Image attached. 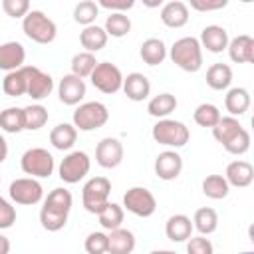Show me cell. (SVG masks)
<instances>
[{"mask_svg": "<svg viewBox=\"0 0 254 254\" xmlns=\"http://www.w3.org/2000/svg\"><path fill=\"white\" fill-rule=\"evenodd\" d=\"M73 196L67 189H54L48 198L44 200V206L40 210V222L48 232H58L65 226L67 214L71 210Z\"/></svg>", "mask_w": 254, "mask_h": 254, "instance_id": "cell-1", "label": "cell"}, {"mask_svg": "<svg viewBox=\"0 0 254 254\" xmlns=\"http://www.w3.org/2000/svg\"><path fill=\"white\" fill-rule=\"evenodd\" d=\"M171 60L175 65H179L183 71L194 73L202 67V48L198 44L196 38L192 36H185L179 38L173 46H171Z\"/></svg>", "mask_w": 254, "mask_h": 254, "instance_id": "cell-2", "label": "cell"}, {"mask_svg": "<svg viewBox=\"0 0 254 254\" xmlns=\"http://www.w3.org/2000/svg\"><path fill=\"white\" fill-rule=\"evenodd\" d=\"M22 30L36 44H52L58 36L54 20L48 18L42 10H30L22 20Z\"/></svg>", "mask_w": 254, "mask_h": 254, "instance_id": "cell-3", "label": "cell"}, {"mask_svg": "<svg viewBox=\"0 0 254 254\" xmlns=\"http://www.w3.org/2000/svg\"><path fill=\"white\" fill-rule=\"evenodd\" d=\"M109 192H111V183L105 177H91L81 190V200L83 208L91 214H99L105 204L109 202Z\"/></svg>", "mask_w": 254, "mask_h": 254, "instance_id": "cell-4", "label": "cell"}, {"mask_svg": "<svg viewBox=\"0 0 254 254\" xmlns=\"http://www.w3.org/2000/svg\"><path fill=\"white\" fill-rule=\"evenodd\" d=\"M109 119V111L101 101H87L81 103L73 111V127L79 131H95L103 127Z\"/></svg>", "mask_w": 254, "mask_h": 254, "instance_id": "cell-5", "label": "cell"}, {"mask_svg": "<svg viewBox=\"0 0 254 254\" xmlns=\"http://www.w3.org/2000/svg\"><path fill=\"white\" fill-rule=\"evenodd\" d=\"M151 135L159 145H167V147H183L189 143L190 137L189 127L175 119H159L153 125Z\"/></svg>", "mask_w": 254, "mask_h": 254, "instance_id": "cell-6", "label": "cell"}, {"mask_svg": "<svg viewBox=\"0 0 254 254\" xmlns=\"http://www.w3.org/2000/svg\"><path fill=\"white\" fill-rule=\"evenodd\" d=\"M20 167L26 175H30L32 179L38 177V179H46L54 173V157L52 153H48L46 149L42 147H34V149H28L22 159H20Z\"/></svg>", "mask_w": 254, "mask_h": 254, "instance_id": "cell-7", "label": "cell"}, {"mask_svg": "<svg viewBox=\"0 0 254 254\" xmlns=\"http://www.w3.org/2000/svg\"><path fill=\"white\" fill-rule=\"evenodd\" d=\"M89 77H91L93 87L99 89L101 93H117L123 85V73L111 62H97Z\"/></svg>", "mask_w": 254, "mask_h": 254, "instance_id": "cell-8", "label": "cell"}, {"mask_svg": "<svg viewBox=\"0 0 254 254\" xmlns=\"http://www.w3.org/2000/svg\"><path fill=\"white\" fill-rule=\"evenodd\" d=\"M89 167H91V161H89L87 153L71 151L60 163V179L67 185H75L89 173Z\"/></svg>", "mask_w": 254, "mask_h": 254, "instance_id": "cell-9", "label": "cell"}, {"mask_svg": "<svg viewBox=\"0 0 254 254\" xmlns=\"http://www.w3.org/2000/svg\"><path fill=\"white\" fill-rule=\"evenodd\" d=\"M123 206L141 218L151 216L157 210V200L153 196V192L145 187H131L125 194H123Z\"/></svg>", "mask_w": 254, "mask_h": 254, "instance_id": "cell-10", "label": "cell"}, {"mask_svg": "<svg viewBox=\"0 0 254 254\" xmlns=\"http://www.w3.org/2000/svg\"><path fill=\"white\" fill-rule=\"evenodd\" d=\"M8 194L18 204H38L44 196V189L36 179L24 177V179H16L10 183Z\"/></svg>", "mask_w": 254, "mask_h": 254, "instance_id": "cell-11", "label": "cell"}, {"mask_svg": "<svg viewBox=\"0 0 254 254\" xmlns=\"http://www.w3.org/2000/svg\"><path fill=\"white\" fill-rule=\"evenodd\" d=\"M26 69V79H28V87H26V95H30L32 99L40 101L44 97H48L54 89V79L50 73L42 71L36 65H24Z\"/></svg>", "mask_w": 254, "mask_h": 254, "instance_id": "cell-12", "label": "cell"}, {"mask_svg": "<svg viewBox=\"0 0 254 254\" xmlns=\"http://www.w3.org/2000/svg\"><path fill=\"white\" fill-rule=\"evenodd\" d=\"M95 161L103 169H115L123 161V145L115 137H105L95 147Z\"/></svg>", "mask_w": 254, "mask_h": 254, "instance_id": "cell-13", "label": "cell"}, {"mask_svg": "<svg viewBox=\"0 0 254 254\" xmlns=\"http://www.w3.org/2000/svg\"><path fill=\"white\" fill-rule=\"evenodd\" d=\"M58 95L64 105H77L85 97V81L73 73H67L60 79Z\"/></svg>", "mask_w": 254, "mask_h": 254, "instance_id": "cell-14", "label": "cell"}, {"mask_svg": "<svg viewBox=\"0 0 254 254\" xmlns=\"http://www.w3.org/2000/svg\"><path fill=\"white\" fill-rule=\"evenodd\" d=\"M183 171V157L177 151H163L155 159V175L161 181H173Z\"/></svg>", "mask_w": 254, "mask_h": 254, "instance_id": "cell-15", "label": "cell"}, {"mask_svg": "<svg viewBox=\"0 0 254 254\" xmlns=\"http://www.w3.org/2000/svg\"><path fill=\"white\" fill-rule=\"evenodd\" d=\"M224 179H226L228 187L244 189V187H250L252 185V181H254V169H252V165L248 161L236 159V161L228 163L226 173H224Z\"/></svg>", "mask_w": 254, "mask_h": 254, "instance_id": "cell-16", "label": "cell"}, {"mask_svg": "<svg viewBox=\"0 0 254 254\" xmlns=\"http://www.w3.org/2000/svg\"><path fill=\"white\" fill-rule=\"evenodd\" d=\"M26 50L20 42H4L0 44V69L4 71H16L24 67Z\"/></svg>", "mask_w": 254, "mask_h": 254, "instance_id": "cell-17", "label": "cell"}, {"mask_svg": "<svg viewBox=\"0 0 254 254\" xmlns=\"http://www.w3.org/2000/svg\"><path fill=\"white\" fill-rule=\"evenodd\" d=\"M228 32L222 28V26H216V24H210V26H204L202 32H200V48H206L208 52L212 54H220L222 50L228 48Z\"/></svg>", "mask_w": 254, "mask_h": 254, "instance_id": "cell-18", "label": "cell"}, {"mask_svg": "<svg viewBox=\"0 0 254 254\" xmlns=\"http://www.w3.org/2000/svg\"><path fill=\"white\" fill-rule=\"evenodd\" d=\"M228 56L236 64H252L254 62V40L248 34H240L228 42Z\"/></svg>", "mask_w": 254, "mask_h": 254, "instance_id": "cell-19", "label": "cell"}, {"mask_svg": "<svg viewBox=\"0 0 254 254\" xmlns=\"http://www.w3.org/2000/svg\"><path fill=\"white\" fill-rule=\"evenodd\" d=\"M161 22L167 28H183L189 22V6L181 0H171L161 8Z\"/></svg>", "mask_w": 254, "mask_h": 254, "instance_id": "cell-20", "label": "cell"}, {"mask_svg": "<svg viewBox=\"0 0 254 254\" xmlns=\"http://www.w3.org/2000/svg\"><path fill=\"white\" fill-rule=\"evenodd\" d=\"M121 87H123L125 95L131 101H143L151 93V81L143 73H139V71H133L127 77H123V85Z\"/></svg>", "mask_w": 254, "mask_h": 254, "instance_id": "cell-21", "label": "cell"}, {"mask_svg": "<svg viewBox=\"0 0 254 254\" xmlns=\"http://www.w3.org/2000/svg\"><path fill=\"white\" fill-rule=\"evenodd\" d=\"M135 250V234L127 228H115L107 234L109 254H131Z\"/></svg>", "mask_w": 254, "mask_h": 254, "instance_id": "cell-22", "label": "cell"}, {"mask_svg": "<svg viewBox=\"0 0 254 254\" xmlns=\"http://www.w3.org/2000/svg\"><path fill=\"white\" fill-rule=\"evenodd\" d=\"M165 234L173 242H185L192 234V222L187 214H173L165 224Z\"/></svg>", "mask_w": 254, "mask_h": 254, "instance_id": "cell-23", "label": "cell"}, {"mask_svg": "<svg viewBox=\"0 0 254 254\" xmlns=\"http://www.w3.org/2000/svg\"><path fill=\"white\" fill-rule=\"evenodd\" d=\"M139 56H141V60H143L147 65H159V64H163L165 58H167V46H165V42L159 40V38H147V40L141 44Z\"/></svg>", "mask_w": 254, "mask_h": 254, "instance_id": "cell-24", "label": "cell"}, {"mask_svg": "<svg viewBox=\"0 0 254 254\" xmlns=\"http://www.w3.org/2000/svg\"><path fill=\"white\" fill-rule=\"evenodd\" d=\"M224 105H226V111L230 113V117H240L248 111L250 107V93L246 87H232L228 89L226 97H224Z\"/></svg>", "mask_w": 254, "mask_h": 254, "instance_id": "cell-25", "label": "cell"}, {"mask_svg": "<svg viewBox=\"0 0 254 254\" xmlns=\"http://www.w3.org/2000/svg\"><path fill=\"white\" fill-rule=\"evenodd\" d=\"M77 139V129L71 123H60L50 131V143L58 151H67L75 145Z\"/></svg>", "mask_w": 254, "mask_h": 254, "instance_id": "cell-26", "label": "cell"}, {"mask_svg": "<svg viewBox=\"0 0 254 254\" xmlns=\"http://www.w3.org/2000/svg\"><path fill=\"white\" fill-rule=\"evenodd\" d=\"M79 44H81V46L85 48V52H89V54L99 52V50H103L105 44H107V34H105V30H103L101 26H95V24L85 26L83 32L79 34Z\"/></svg>", "mask_w": 254, "mask_h": 254, "instance_id": "cell-27", "label": "cell"}, {"mask_svg": "<svg viewBox=\"0 0 254 254\" xmlns=\"http://www.w3.org/2000/svg\"><path fill=\"white\" fill-rule=\"evenodd\" d=\"M232 81V69L226 64H212L206 69V85L214 91H222Z\"/></svg>", "mask_w": 254, "mask_h": 254, "instance_id": "cell-28", "label": "cell"}, {"mask_svg": "<svg viewBox=\"0 0 254 254\" xmlns=\"http://www.w3.org/2000/svg\"><path fill=\"white\" fill-rule=\"evenodd\" d=\"M175 109H177V97L173 93H159L147 103L149 115L157 119H167V115H171Z\"/></svg>", "mask_w": 254, "mask_h": 254, "instance_id": "cell-29", "label": "cell"}, {"mask_svg": "<svg viewBox=\"0 0 254 254\" xmlns=\"http://www.w3.org/2000/svg\"><path fill=\"white\" fill-rule=\"evenodd\" d=\"M192 228H196L200 232V236L212 234L218 228V214H216V210L210 208V206L198 208L194 212V218H192Z\"/></svg>", "mask_w": 254, "mask_h": 254, "instance_id": "cell-30", "label": "cell"}, {"mask_svg": "<svg viewBox=\"0 0 254 254\" xmlns=\"http://www.w3.org/2000/svg\"><path fill=\"white\" fill-rule=\"evenodd\" d=\"M26 87H28V79H26V69L24 67H20L16 71H8L4 81H2V89L10 97L26 95Z\"/></svg>", "mask_w": 254, "mask_h": 254, "instance_id": "cell-31", "label": "cell"}, {"mask_svg": "<svg viewBox=\"0 0 254 254\" xmlns=\"http://www.w3.org/2000/svg\"><path fill=\"white\" fill-rule=\"evenodd\" d=\"M240 129H242V125L238 123L236 117H220L218 123L212 127V137H214L220 145H224V143H228Z\"/></svg>", "mask_w": 254, "mask_h": 254, "instance_id": "cell-32", "label": "cell"}, {"mask_svg": "<svg viewBox=\"0 0 254 254\" xmlns=\"http://www.w3.org/2000/svg\"><path fill=\"white\" fill-rule=\"evenodd\" d=\"M0 129L6 133H20L24 129V109L6 107L0 111Z\"/></svg>", "mask_w": 254, "mask_h": 254, "instance_id": "cell-33", "label": "cell"}, {"mask_svg": "<svg viewBox=\"0 0 254 254\" xmlns=\"http://www.w3.org/2000/svg\"><path fill=\"white\" fill-rule=\"evenodd\" d=\"M105 34L107 36H113V38H123L129 34L131 30V20L129 16H125L123 12H111L105 20Z\"/></svg>", "mask_w": 254, "mask_h": 254, "instance_id": "cell-34", "label": "cell"}, {"mask_svg": "<svg viewBox=\"0 0 254 254\" xmlns=\"http://www.w3.org/2000/svg\"><path fill=\"white\" fill-rule=\"evenodd\" d=\"M48 109L40 103L24 107V129L28 131H38L48 123Z\"/></svg>", "mask_w": 254, "mask_h": 254, "instance_id": "cell-35", "label": "cell"}, {"mask_svg": "<svg viewBox=\"0 0 254 254\" xmlns=\"http://www.w3.org/2000/svg\"><path fill=\"white\" fill-rule=\"evenodd\" d=\"M228 190H230V187L222 175H208L202 181V192H204V196H208L212 200L224 198L228 194Z\"/></svg>", "mask_w": 254, "mask_h": 254, "instance_id": "cell-36", "label": "cell"}, {"mask_svg": "<svg viewBox=\"0 0 254 254\" xmlns=\"http://www.w3.org/2000/svg\"><path fill=\"white\" fill-rule=\"evenodd\" d=\"M97 216H99V224H101L105 230L111 232V230H115V228H121V222H123L125 212H123V208H121L119 204L107 202L105 208H103Z\"/></svg>", "mask_w": 254, "mask_h": 254, "instance_id": "cell-37", "label": "cell"}, {"mask_svg": "<svg viewBox=\"0 0 254 254\" xmlns=\"http://www.w3.org/2000/svg\"><path fill=\"white\" fill-rule=\"evenodd\" d=\"M97 62H95V56L89 54V52H79L71 58V73L77 75V77H87L91 75V71L95 69Z\"/></svg>", "mask_w": 254, "mask_h": 254, "instance_id": "cell-38", "label": "cell"}, {"mask_svg": "<svg viewBox=\"0 0 254 254\" xmlns=\"http://www.w3.org/2000/svg\"><path fill=\"white\" fill-rule=\"evenodd\" d=\"M99 14V6L93 0H81L73 8V20L81 26H91Z\"/></svg>", "mask_w": 254, "mask_h": 254, "instance_id": "cell-39", "label": "cell"}, {"mask_svg": "<svg viewBox=\"0 0 254 254\" xmlns=\"http://www.w3.org/2000/svg\"><path fill=\"white\" fill-rule=\"evenodd\" d=\"M192 117H194L196 125H200V127H210V129H212V127L218 123V119H220L222 115H220V111H218L216 105H212V103H200V105L194 109Z\"/></svg>", "mask_w": 254, "mask_h": 254, "instance_id": "cell-40", "label": "cell"}, {"mask_svg": "<svg viewBox=\"0 0 254 254\" xmlns=\"http://www.w3.org/2000/svg\"><path fill=\"white\" fill-rule=\"evenodd\" d=\"M222 147H224L228 153H232V155H244V153L250 149V133L242 127V129H240L228 143H224Z\"/></svg>", "mask_w": 254, "mask_h": 254, "instance_id": "cell-41", "label": "cell"}, {"mask_svg": "<svg viewBox=\"0 0 254 254\" xmlns=\"http://www.w3.org/2000/svg\"><path fill=\"white\" fill-rule=\"evenodd\" d=\"M85 252L87 254H105L107 252V234L103 232H91L85 238Z\"/></svg>", "mask_w": 254, "mask_h": 254, "instance_id": "cell-42", "label": "cell"}, {"mask_svg": "<svg viewBox=\"0 0 254 254\" xmlns=\"http://www.w3.org/2000/svg\"><path fill=\"white\" fill-rule=\"evenodd\" d=\"M2 10L10 18H24L30 12V2L28 0H2Z\"/></svg>", "mask_w": 254, "mask_h": 254, "instance_id": "cell-43", "label": "cell"}, {"mask_svg": "<svg viewBox=\"0 0 254 254\" xmlns=\"http://www.w3.org/2000/svg\"><path fill=\"white\" fill-rule=\"evenodd\" d=\"M187 254H214V246L204 236H190L187 244Z\"/></svg>", "mask_w": 254, "mask_h": 254, "instance_id": "cell-44", "label": "cell"}, {"mask_svg": "<svg viewBox=\"0 0 254 254\" xmlns=\"http://www.w3.org/2000/svg\"><path fill=\"white\" fill-rule=\"evenodd\" d=\"M14 222H16V208L4 196H0V228H10Z\"/></svg>", "mask_w": 254, "mask_h": 254, "instance_id": "cell-45", "label": "cell"}, {"mask_svg": "<svg viewBox=\"0 0 254 254\" xmlns=\"http://www.w3.org/2000/svg\"><path fill=\"white\" fill-rule=\"evenodd\" d=\"M228 4V0H190V8L198 10V12H212V10H220Z\"/></svg>", "mask_w": 254, "mask_h": 254, "instance_id": "cell-46", "label": "cell"}, {"mask_svg": "<svg viewBox=\"0 0 254 254\" xmlns=\"http://www.w3.org/2000/svg\"><path fill=\"white\" fill-rule=\"evenodd\" d=\"M97 6H99V8H107V10L123 12V10L133 8V6H135V0H99Z\"/></svg>", "mask_w": 254, "mask_h": 254, "instance_id": "cell-47", "label": "cell"}, {"mask_svg": "<svg viewBox=\"0 0 254 254\" xmlns=\"http://www.w3.org/2000/svg\"><path fill=\"white\" fill-rule=\"evenodd\" d=\"M6 157H8V143H6V139L0 135V163H4Z\"/></svg>", "mask_w": 254, "mask_h": 254, "instance_id": "cell-48", "label": "cell"}, {"mask_svg": "<svg viewBox=\"0 0 254 254\" xmlns=\"http://www.w3.org/2000/svg\"><path fill=\"white\" fill-rule=\"evenodd\" d=\"M8 252H10V240L0 234V254H8Z\"/></svg>", "mask_w": 254, "mask_h": 254, "instance_id": "cell-49", "label": "cell"}, {"mask_svg": "<svg viewBox=\"0 0 254 254\" xmlns=\"http://www.w3.org/2000/svg\"><path fill=\"white\" fill-rule=\"evenodd\" d=\"M149 254H177V252H173V250H153Z\"/></svg>", "mask_w": 254, "mask_h": 254, "instance_id": "cell-50", "label": "cell"}, {"mask_svg": "<svg viewBox=\"0 0 254 254\" xmlns=\"http://www.w3.org/2000/svg\"><path fill=\"white\" fill-rule=\"evenodd\" d=\"M240 254H254V252H250V250H246V252H240Z\"/></svg>", "mask_w": 254, "mask_h": 254, "instance_id": "cell-51", "label": "cell"}, {"mask_svg": "<svg viewBox=\"0 0 254 254\" xmlns=\"http://www.w3.org/2000/svg\"><path fill=\"white\" fill-rule=\"evenodd\" d=\"M0 181H2V179H0Z\"/></svg>", "mask_w": 254, "mask_h": 254, "instance_id": "cell-52", "label": "cell"}]
</instances>
